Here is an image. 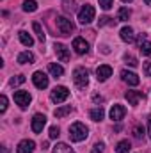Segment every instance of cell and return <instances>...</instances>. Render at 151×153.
Listing matches in <instances>:
<instances>
[{"label":"cell","mask_w":151,"mask_h":153,"mask_svg":"<svg viewBox=\"0 0 151 153\" xmlns=\"http://www.w3.org/2000/svg\"><path fill=\"white\" fill-rule=\"evenodd\" d=\"M16 61H18L20 64H32V62H34V53L29 52V50H27V52H21Z\"/></svg>","instance_id":"17"},{"label":"cell","mask_w":151,"mask_h":153,"mask_svg":"<svg viewBox=\"0 0 151 153\" xmlns=\"http://www.w3.org/2000/svg\"><path fill=\"white\" fill-rule=\"evenodd\" d=\"M73 50L78 55H84V53L89 52V45H87V41L84 38H75L73 39Z\"/></svg>","instance_id":"11"},{"label":"cell","mask_w":151,"mask_h":153,"mask_svg":"<svg viewBox=\"0 0 151 153\" xmlns=\"http://www.w3.org/2000/svg\"><path fill=\"white\" fill-rule=\"evenodd\" d=\"M87 135H89V130H87V126H85L84 123H73V125L70 126V139H71L73 143H82V141H85Z\"/></svg>","instance_id":"1"},{"label":"cell","mask_w":151,"mask_h":153,"mask_svg":"<svg viewBox=\"0 0 151 153\" xmlns=\"http://www.w3.org/2000/svg\"><path fill=\"white\" fill-rule=\"evenodd\" d=\"M14 102L16 105H20V109H27L32 102V96L29 91H16L14 93Z\"/></svg>","instance_id":"6"},{"label":"cell","mask_w":151,"mask_h":153,"mask_svg":"<svg viewBox=\"0 0 151 153\" xmlns=\"http://www.w3.org/2000/svg\"><path fill=\"white\" fill-rule=\"evenodd\" d=\"M62 9H64L66 13H73V11H75V2H73V0H64Z\"/></svg>","instance_id":"29"},{"label":"cell","mask_w":151,"mask_h":153,"mask_svg":"<svg viewBox=\"0 0 151 153\" xmlns=\"http://www.w3.org/2000/svg\"><path fill=\"white\" fill-rule=\"evenodd\" d=\"M48 71L55 76V78H57V76H62V75H64V68H62L61 64H55V62H52V64L48 66Z\"/></svg>","instance_id":"21"},{"label":"cell","mask_w":151,"mask_h":153,"mask_svg":"<svg viewBox=\"0 0 151 153\" xmlns=\"http://www.w3.org/2000/svg\"><path fill=\"white\" fill-rule=\"evenodd\" d=\"M98 2H100V7H101L103 11H109L114 5V0H98Z\"/></svg>","instance_id":"30"},{"label":"cell","mask_w":151,"mask_h":153,"mask_svg":"<svg viewBox=\"0 0 151 153\" xmlns=\"http://www.w3.org/2000/svg\"><path fill=\"white\" fill-rule=\"evenodd\" d=\"M53 153H75L66 143H57L53 146Z\"/></svg>","instance_id":"22"},{"label":"cell","mask_w":151,"mask_h":153,"mask_svg":"<svg viewBox=\"0 0 151 153\" xmlns=\"http://www.w3.org/2000/svg\"><path fill=\"white\" fill-rule=\"evenodd\" d=\"M148 134H150V139H151V117H148Z\"/></svg>","instance_id":"38"},{"label":"cell","mask_w":151,"mask_h":153,"mask_svg":"<svg viewBox=\"0 0 151 153\" xmlns=\"http://www.w3.org/2000/svg\"><path fill=\"white\" fill-rule=\"evenodd\" d=\"M109 76H112V68H110L109 64H101V66L96 68V78H98L100 82H105Z\"/></svg>","instance_id":"12"},{"label":"cell","mask_w":151,"mask_h":153,"mask_svg":"<svg viewBox=\"0 0 151 153\" xmlns=\"http://www.w3.org/2000/svg\"><path fill=\"white\" fill-rule=\"evenodd\" d=\"M93 153H103V144H101V143L94 144V148H93Z\"/></svg>","instance_id":"36"},{"label":"cell","mask_w":151,"mask_h":153,"mask_svg":"<svg viewBox=\"0 0 151 153\" xmlns=\"http://www.w3.org/2000/svg\"><path fill=\"white\" fill-rule=\"evenodd\" d=\"M124 61H126V64H130V66H137V64H139L133 55H124Z\"/></svg>","instance_id":"34"},{"label":"cell","mask_w":151,"mask_h":153,"mask_svg":"<svg viewBox=\"0 0 151 153\" xmlns=\"http://www.w3.org/2000/svg\"><path fill=\"white\" fill-rule=\"evenodd\" d=\"M103 116H105L103 107H96V109H93V111L89 112V117H91L93 121H101V119H103Z\"/></svg>","instance_id":"20"},{"label":"cell","mask_w":151,"mask_h":153,"mask_svg":"<svg viewBox=\"0 0 151 153\" xmlns=\"http://www.w3.org/2000/svg\"><path fill=\"white\" fill-rule=\"evenodd\" d=\"M110 18H107V16H103V18H100V25H105V23H114V22H109Z\"/></svg>","instance_id":"37"},{"label":"cell","mask_w":151,"mask_h":153,"mask_svg":"<svg viewBox=\"0 0 151 153\" xmlns=\"http://www.w3.org/2000/svg\"><path fill=\"white\" fill-rule=\"evenodd\" d=\"M32 29H34V32L38 34V39H39V41H41V43H43V41H44V38H46V36H44V30L41 29V25H39L38 22H34V23H32Z\"/></svg>","instance_id":"27"},{"label":"cell","mask_w":151,"mask_h":153,"mask_svg":"<svg viewBox=\"0 0 151 153\" xmlns=\"http://www.w3.org/2000/svg\"><path fill=\"white\" fill-rule=\"evenodd\" d=\"M50 139H57L59 135H61V130H59V126H50Z\"/></svg>","instance_id":"32"},{"label":"cell","mask_w":151,"mask_h":153,"mask_svg":"<svg viewBox=\"0 0 151 153\" xmlns=\"http://www.w3.org/2000/svg\"><path fill=\"white\" fill-rule=\"evenodd\" d=\"M5 111H7V96L2 94V96H0V112L4 114Z\"/></svg>","instance_id":"31"},{"label":"cell","mask_w":151,"mask_h":153,"mask_svg":"<svg viewBox=\"0 0 151 153\" xmlns=\"http://www.w3.org/2000/svg\"><path fill=\"white\" fill-rule=\"evenodd\" d=\"M44 125H46V116H44V114H34V117H32V123H30L32 132H34V134L43 132Z\"/></svg>","instance_id":"7"},{"label":"cell","mask_w":151,"mask_h":153,"mask_svg":"<svg viewBox=\"0 0 151 153\" xmlns=\"http://www.w3.org/2000/svg\"><path fill=\"white\" fill-rule=\"evenodd\" d=\"M27 78H25V75H16V76H13L11 80H9V84L13 85V87H16V85H20V84H23Z\"/></svg>","instance_id":"28"},{"label":"cell","mask_w":151,"mask_h":153,"mask_svg":"<svg viewBox=\"0 0 151 153\" xmlns=\"http://www.w3.org/2000/svg\"><path fill=\"white\" fill-rule=\"evenodd\" d=\"M94 14H96L94 7L89 5V4H85V5L78 11V22H80L82 25H87V23H91V22L94 20Z\"/></svg>","instance_id":"4"},{"label":"cell","mask_w":151,"mask_h":153,"mask_svg":"<svg viewBox=\"0 0 151 153\" xmlns=\"http://www.w3.org/2000/svg\"><path fill=\"white\" fill-rule=\"evenodd\" d=\"M130 150H132V144H130V141H128V139L119 141V143H117V146H115V153H128Z\"/></svg>","instance_id":"19"},{"label":"cell","mask_w":151,"mask_h":153,"mask_svg":"<svg viewBox=\"0 0 151 153\" xmlns=\"http://www.w3.org/2000/svg\"><path fill=\"white\" fill-rule=\"evenodd\" d=\"M124 98L128 100V103H130V105H133V107H135V105H139V102L144 98V94H142L141 91H126V93H124Z\"/></svg>","instance_id":"13"},{"label":"cell","mask_w":151,"mask_h":153,"mask_svg":"<svg viewBox=\"0 0 151 153\" xmlns=\"http://www.w3.org/2000/svg\"><path fill=\"white\" fill-rule=\"evenodd\" d=\"M18 38L21 41V45H25V46H32V45H34V39H32V36H30L27 30H20V32H18Z\"/></svg>","instance_id":"18"},{"label":"cell","mask_w":151,"mask_h":153,"mask_svg":"<svg viewBox=\"0 0 151 153\" xmlns=\"http://www.w3.org/2000/svg\"><path fill=\"white\" fill-rule=\"evenodd\" d=\"M133 137L135 139H142L144 137V128L142 126H135L133 128Z\"/></svg>","instance_id":"33"},{"label":"cell","mask_w":151,"mask_h":153,"mask_svg":"<svg viewBox=\"0 0 151 153\" xmlns=\"http://www.w3.org/2000/svg\"><path fill=\"white\" fill-rule=\"evenodd\" d=\"M124 114H126V109L123 105H119V103L112 105V109H110V119L112 121H121L124 117Z\"/></svg>","instance_id":"15"},{"label":"cell","mask_w":151,"mask_h":153,"mask_svg":"<svg viewBox=\"0 0 151 153\" xmlns=\"http://www.w3.org/2000/svg\"><path fill=\"white\" fill-rule=\"evenodd\" d=\"M55 23H57V30L61 32V36H70V34L75 30L73 22H71V20H68V18H64V16H57Z\"/></svg>","instance_id":"2"},{"label":"cell","mask_w":151,"mask_h":153,"mask_svg":"<svg viewBox=\"0 0 151 153\" xmlns=\"http://www.w3.org/2000/svg\"><path fill=\"white\" fill-rule=\"evenodd\" d=\"M130 16H132V11H130L128 7H121L119 13H117V20H119V22H126Z\"/></svg>","instance_id":"24"},{"label":"cell","mask_w":151,"mask_h":153,"mask_svg":"<svg viewBox=\"0 0 151 153\" xmlns=\"http://www.w3.org/2000/svg\"><path fill=\"white\" fill-rule=\"evenodd\" d=\"M119 36H121V39L124 43H133L135 41V34H133V29L132 27H123L121 32H119Z\"/></svg>","instance_id":"16"},{"label":"cell","mask_w":151,"mask_h":153,"mask_svg":"<svg viewBox=\"0 0 151 153\" xmlns=\"http://www.w3.org/2000/svg\"><path fill=\"white\" fill-rule=\"evenodd\" d=\"M121 78H123V82H126L128 85H137L139 82H141V78L135 75L133 71H128V70H123L121 71Z\"/></svg>","instance_id":"14"},{"label":"cell","mask_w":151,"mask_h":153,"mask_svg":"<svg viewBox=\"0 0 151 153\" xmlns=\"http://www.w3.org/2000/svg\"><path fill=\"white\" fill-rule=\"evenodd\" d=\"M34 148H36V143L32 139H23L18 143L16 153H34Z\"/></svg>","instance_id":"8"},{"label":"cell","mask_w":151,"mask_h":153,"mask_svg":"<svg viewBox=\"0 0 151 153\" xmlns=\"http://www.w3.org/2000/svg\"><path fill=\"white\" fill-rule=\"evenodd\" d=\"M71 112V105H62V107H59V109H55V117H64V116H68Z\"/></svg>","instance_id":"25"},{"label":"cell","mask_w":151,"mask_h":153,"mask_svg":"<svg viewBox=\"0 0 151 153\" xmlns=\"http://www.w3.org/2000/svg\"><path fill=\"white\" fill-rule=\"evenodd\" d=\"M73 82H75L76 87H80V89L87 87V84H89V71L85 68H76L73 71Z\"/></svg>","instance_id":"3"},{"label":"cell","mask_w":151,"mask_h":153,"mask_svg":"<svg viewBox=\"0 0 151 153\" xmlns=\"http://www.w3.org/2000/svg\"><path fill=\"white\" fill-rule=\"evenodd\" d=\"M123 2H124V4H126V2H132V0H123Z\"/></svg>","instance_id":"41"},{"label":"cell","mask_w":151,"mask_h":153,"mask_svg":"<svg viewBox=\"0 0 151 153\" xmlns=\"http://www.w3.org/2000/svg\"><path fill=\"white\" fill-rule=\"evenodd\" d=\"M53 48H55V55H57V59H59L61 62H68V61H70V50H68L64 45L55 43Z\"/></svg>","instance_id":"10"},{"label":"cell","mask_w":151,"mask_h":153,"mask_svg":"<svg viewBox=\"0 0 151 153\" xmlns=\"http://www.w3.org/2000/svg\"><path fill=\"white\" fill-rule=\"evenodd\" d=\"M68 96H70V91H68V87H64V85H57V87H53L52 93H50V100H52L53 103H62L64 100H68Z\"/></svg>","instance_id":"5"},{"label":"cell","mask_w":151,"mask_h":153,"mask_svg":"<svg viewBox=\"0 0 151 153\" xmlns=\"http://www.w3.org/2000/svg\"><path fill=\"white\" fill-rule=\"evenodd\" d=\"M32 82H34V85L38 89H46L48 87V76H46V73H43V71H36L32 75Z\"/></svg>","instance_id":"9"},{"label":"cell","mask_w":151,"mask_h":153,"mask_svg":"<svg viewBox=\"0 0 151 153\" xmlns=\"http://www.w3.org/2000/svg\"><path fill=\"white\" fill-rule=\"evenodd\" d=\"M38 9V2L36 0H25L23 2V11L25 13H34Z\"/></svg>","instance_id":"23"},{"label":"cell","mask_w":151,"mask_h":153,"mask_svg":"<svg viewBox=\"0 0 151 153\" xmlns=\"http://www.w3.org/2000/svg\"><path fill=\"white\" fill-rule=\"evenodd\" d=\"M144 75L151 76V61H146L144 62Z\"/></svg>","instance_id":"35"},{"label":"cell","mask_w":151,"mask_h":153,"mask_svg":"<svg viewBox=\"0 0 151 153\" xmlns=\"http://www.w3.org/2000/svg\"><path fill=\"white\" fill-rule=\"evenodd\" d=\"M93 98H94V102H103V98H101V96H98V94H94Z\"/></svg>","instance_id":"39"},{"label":"cell","mask_w":151,"mask_h":153,"mask_svg":"<svg viewBox=\"0 0 151 153\" xmlns=\"http://www.w3.org/2000/svg\"><path fill=\"white\" fill-rule=\"evenodd\" d=\"M144 2H146V4H148V5H151V0H144Z\"/></svg>","instance_id":"40"},{"label":"cell","mask_w":151,"mask_h":153,"mask_svg":"<svg viewBox=\"0 0 151 153\" xmlns=\"http://www.w3.org/2000/svg\"><path fill=\"white\" fill-rule=\"evenodd\" d=\"M139 50L142 55H151V41H142L139 45Z\"/></svg>","instance_id":"26"}]
</instances>
